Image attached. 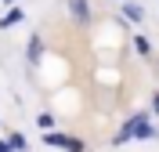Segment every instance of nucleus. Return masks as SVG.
<instances>
[{
    "label": "nucleus",
    "mask_w": 159,
    "mask_h": 152,
    "mask_svg": "<svg viewBox=\"0 0 159 152\" xmlns=\"http://www.w3.org/2000/svg\"><path fill=\"white\" fill-rule=\"evenodd\" d=\"M36 127H43V131H51V127H54V116H47V112H43V116L36 120Z\"/></svg>",
    "instance_id": "nucleus-7"
},
{
    "label": "nucleus",
    "mask_w": 159,
    "mask_h": 152,
    "mask_svg": "<svg viewBox=\"0 0 159 152\" xmlns=\"http://www.w3.org/2000/svg\"><path fill=\"white\" fill-rule=\"evenodd\" d=\"M123 15H127V18H134V22H141V18H145V11H141L138 4H123Z\"/></svg>",
    "instance_id": "nucleus-5"
},
{
    "label": "nucleus",
    "mask_w": 159,
    "mask_h": 152,
    "mask_svg": "<svg viewBox=\"0 0 159 152\" xmlns=\"http://www.w3.org/2000/svg\"><path fill=\"white\" fill-rule=\"evenodd\" d=\"M61 149H69V152H83V141H80V138H61Z\"/></svg>",
    "instance_id": "nucleus-6"
},
{
    "label": "nucleus",
    "mask_w": 159,
    "mask_h": 152,
    "mask_svg": "<svg viewBox=\"0 0 159 152\" xmlns=\"http://www.w3.org/2000/svg\"><path fill=\"white\" fill-rule=\"evenodd\" d=\"M152 109H156V112H159V94H156V101H152Z\"/></svg>",
    "instance_id": "nucleus-10"
},
{
    "label": "nucleus",
    "mask_w": 159,
    "mask_h": 152,
    "mask_svg": "<svg viewBox=\"0 0 159 152\" xmlns=\"http://www.w3.org/2000/svg\"><path fill=\"white\" fill-rule=\"evenodd\" d=\"M134 44H138V51H141V54H152V44L145 40V36H138V40H134Z\"/></svg>",
    "instance_id": "nucleus-9"
},
{
    "label": "nucleus",
    "mask_w": 159,
    "mask_h": 152,
    "mask_svg": "<svg viewBox=\"0 0 159 152\" xmlns=\"http://www.w3.org/2000/svg\"><path fill=\"white\" fill-rule=\"evenodd\" d=\"M4 4H15V0H4Z\"/></svg>",
    "instance_id": "nucleus-11"
},
{
    "label": "nucleus",
    "mask_w": 159,
    "mask_h": 152,
    "mask_svg": "<svg viewBox=\"0 0 159 152\" xmlns=\"http://www.w3.org/2000/svg\"><path fill=\"white\" fill-rule=\"evenodd\" d=\"M69 7H72V18H80V22H87V0H69Z\"/></svg>",
    "instance_id": "nucleus-3"
},
{
    "label": "nucleus",
    "mask_w": 159,
    "mask_h": 152,
    "mask_svg": "<svg viewBox=\"0 0 159 152\" xmlns=\"http://www.w3.org/2000/svg\"><path fill=\"white\" fill-rule=\"evenodd\" d=\"M18 22H22V11L15 7V11H7V15L0 18V29H7V25H18Z\"/></svg>",
    "instance_id": "nucleus-4"
},
{
    "label": "nucleus",
    "mask_w": 159,
    "mask_h": 152,
    "mask_svg": "<svg viewBox=\"0 0 159 152\" xmlns=\"http://www.w3.org/2000/svg\"><path fill=\"white\" fill-rule=\"evenodd\" d=\"M40 54H43V40H40V36H33V40H29V51H25L29 65H36V62H40Z\"/></svg>",
    "instance_id": "nucleus-2"
},
{
    "label": "nucleus",
    "mask_w": 159,
    "mask_h": 152,
    "mask_svg": "<svg viewBox=\"0 0 159 152\" xmlns=\"http://www.w3.org/2000/svg\"><path fill=\"white\" fill-rule=\"evenodd\" d=\"M141 120H145V112L141 116H134V120H127L123 127H119V134H116V145H123V141H130L134 134H138V127H141Z\"/></svg>",
    "instance_id": "nucleus-1"
},
{
    "label": "nucleus",
    "mask_w": 159,
    "mask_h": 152,
    "mask_svg": "<svg viewBox=\"0 0 159 152\" xmlns=\"http://www.w3.org/2000/svg\"><path fill=\"white\" fill-rule=\"evenodd\" d=\"M7 145H11V149H25V138H22V134H11Z\"/></svg>",
    "instance_id": "nucleus-8"
}]
</instances>
